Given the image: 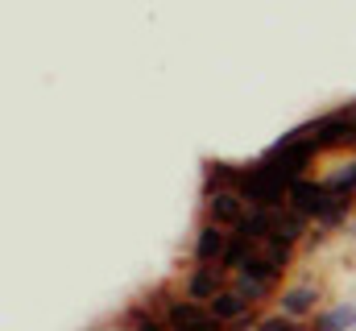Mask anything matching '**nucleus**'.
<instances>
[{
	"label": "nucleus",
	"instance_id": "f257e3e1",
	"mask_svg": "<svg viewBox=\"0 0 356 331\" xmlns=\"http://www.w3.org/2000/svg\"><path fill=\"white\" fill-rule=\"evenodd\" d=\"M154 307L166 315L170 331H228V323L207 302H191L182 294H154Z\"/></svg>",
	"mask_w": 356,
	"mask_h": 331
},
{
	"label": "nucleus",
	"instance_id": "f03ea898",
	"mask_svg": "<svg viewBox=\"0 0 356 331\" xmlns=\"http://www.w3.org/2000/svg\"><path fill=\"white\" fill-rule=\"evenodd\" d=\"M311 137L319 141L323 154H356V112L336 108L311 120Z\"/></svg>",
	"mask_w": 356,
	"mask_h": 331
},
{
	"label": "nucleus",
	"instance_id": "7ed1b4c3",
	"mask_svg": "<svg viewBox=\"0 0 356 331\" xmlns=\"http://www.w3.org/2000/svg\"><path fill=\"white\" fill-rule=\"evenodd\" d=\"M277 311L282 315H290V319H298V323H307V319H315L323 307V290H319V282H311V277H302V282H290V286H282L277 290Z\"/></svg>",
	"mask_w": 356,
	"mask_h": 331
},
{
	"label": "nucleus",
	"instance_id": "20e7f679",
	"mask_svg": "<svg viewBox=\"0 0 356 331\" xmlns=\"http://www.w3.org/2000/svg\"><path fill=\"white\" fill-rule=\"evenodd\" d=\"M327 203H332V191L323 186V178H298V182H290V195H286V207L290 211H298V216H307L311 224L327 211Z\"/></svg>",
	"mask_w": 356,
	"mask_h": 331
},
{
	"label": "nucleus",
	"instance_id": "39448f33",
	"mask_svg": "<svg viewBox=\"0 0 356 331\" xmlns=\"http://www.w3.org/2000/svg\"><path fill=\"white\" fill-rule=\"evenodd\" d=\"M228 282H232V273H228L224 265H195V269L182 277V298L211 307V298H216L220 290H228Z\"/></svg>",
	"mask_w": 356,
	"mask_h": 331
},
{
	"label": "nucleus",
	"instance_id": "423d86ee",
	"mask_svg": "<svg viewBox=\"0 0 356 331\" xmlns=\"http://www.w3.org/2000/svg\"><path fill=\"white\" fill-rule=\"evenodd\" d=\"M228 241H232V232H228V228H220V224L203 220V224H199V232H195V245H191L195 265H220V261H224V252H228Z\"/></svg>",
	"mask_w": 356,
	"mask_h": 331
},
{
	"label": "nucleus",
	"instance_id": "0eeeda50",
	"mask_svg": "<svg viewBox=\"0 0 356 331\" xmlns=\"http://www.w3.org/2000/svg\"><path fill=\"white\" fill-rule=\"evenodd\" d=\"M207 199V220L220 224V228H236L245 216H249V203L241 191H216V195H203Z\"/></svg>",
	"mask_w": 356,
	"mask_h": 331
},
{
	"label": "nucleus",
	"instance_id": "6e6552de",
	"mask_svg": "<svg viewBox=\"0 0 356 331\" xmlns=\"http://www.w3.org/2000/svg\"><path fill=\"white\" fill-rule=\"evenodd\" d=\"M311 331H356V298H340V302L323 307L311 319Z\"/></svg>",
	"mask_w": 356,
	"mask_h": 331
},
{
	"label": "nucleus",
	"instance_id": "1a4fd4ad",
	"mask_svg": "<svg viewBox=\"0 0 356 331\" xmlns=\"http://www.w3.org/2000/svg\"><path fill=\"white\" fill-rule=\"evenodd\" d=\"M273 224H277V211H261V207H249V216L232 228V236H241V241H249V245H266L269 236H273Z\"/></svg>",
	"mask_w": 356,
	"mask_h": 331
},
{
	"label": "nucleus",
	"instance_id": "9d476101",
	"mask_svg": "<svg viewBox=\"0 0 356 331\" xmlns=\"http://www.w3.org/2000/svg\"><path fill=\"white\" fill-rule=\"evenodd\" d=\"M311 228H315V224H311L307 216H298V211H290V207H286V211H277L273 236H277V241H286V245H294V248H298V245H307Z\"/></svg>",
	"mask_w": 356,
	"mask_h": 331
},
{
	"label": "nucleus",
	"instance_id": "9b49d317",
	"mask_svg": "<svg viewBox=\"0 0 356 331\" xmlns=\"http://www.w3.org/2000/svg\"><path fill=\"white\" fill-rule=\"evenodd\" d=\"M323 186H327L332 195H348V199H356V154L332 166V170L323 174Z\"/></svg>",
	"mask_w": 356,
	"mask_h": 331
},
{
	"label": "nucleus",
	"instance_id": "f8f14e48",
	"mask_svg": "<svg viewBox=\"0 0 356 331\" xmlns=\"http://www.w3.org/2000/svg\"><path fill=\"white\" fill-rule=\"evenodd\" d=\"M211 311H216L224 323H236V319H245V315H249V311H257V307H249V302L228 286V290H220V294L211 298Z\"/></svg>",
	"mask_w": 356,
	"mask_h": 331
},
{
	"label": "nucleus",
	"instance_id": "ddd939ff",
	"mask_svg": "<svg viewBox=\"0 0 356 331\" xmlns=\"http://www.w3.org/2000/svg\"><path fill=\"white\" fill-rule=\"evenodd\" d=\"M249 307H261V302H269V298H277L273 294V286H266V282H257V277H249V273H232V282H228Z\"/></svg>",
	"mask_w": 356,
	"mask_h": 331
},
{
	"label": "nucleus",
	"instance_id": "4468645a",
	"mask_svg": "<svg viewBox=\"0 0 356 331\" xmlns=\"http://www.w3.org/2000/svg\"><path fill=\"white\" fill-rule=\"evenodd\" d=\"M120 323H124L129 331H170L166 315H162V311H149V302H137Z\"/></svg>",
	"mask_w": 356,
	"mask_h": 331
},
{
	"label": "nucleus",
	"instance_id": "2eb2a0df",
	"mask_svg": "<svg viewBox=\"0 0 356 331\" xmlns=\"http://www.w3.org/2000/svg\"><path fill=\"white\" fill-rule=\"evenodd\" d=\"M241 273H249V277H257V282H266V286H277V282H282V269L269 261L261 248H257V252L245 261V269H241Z\"/></svg>",
	"mask_w": 356,
	"mask_h": 331
},
{
	"label": "nucleus",
	"instance_id": "dca6fc26",
	"mask_svg": "<svg viewBox=\"0 0 356 331\" xmlns=\"http://www.w3.org/2000/svg\"><path fill=\"white\" fill-rule=\"evenodd\" d=\"M253 252H257V245H249V241L232 236V241H228V252H224V261H220V265H224L228 273H241V269H245V261H249Z\"/></svg>",
	"mask_w": 356,
	"mask_h": 331
},
{
	"label": "nucleus",
	"instance_id": "f3484780",
	"mask_svg": "<svg viewBox=\"0 0 356 331\" xmlns=\"http://www.w3.org/2000/svg\"><path fill=\"white\" fill-rule=\"evenodd\" d=\"M261 252H266V257L277 265V269H282V273L294 265V245H286V241H277V236H269L266 245H261Z\"/></svg>",
	"mask_w": 356,
	"mask_h": 331
},
{
	"label": "nucleus",
	"instance_id": "a211bd4d",
	"mask_svg": "<svg viewBox=\"0 0 356 331\" xmlns=\"http://www.w3.org/2000/svg\"><path fill=\"white\" fill-rule=\"evenodd\" d=\"M257 331H311V323H298V319H290L282 311H269V315H261Z\"/></svg>",
	"mask_w": 356,
	"mask_h": 331
}]
</instances>
